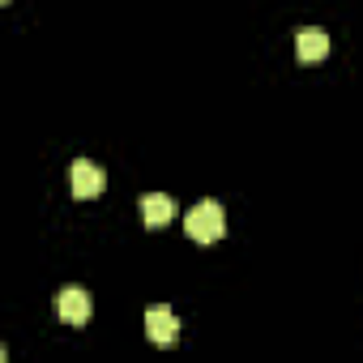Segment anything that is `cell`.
I'll return each instance as SVG.
<instances>
[{
    "label": "cell",
    "mask_w": 363,
    "mask_h": 363,
    "mask_svg": "<svg viewBox=\"0 0 363 363\" xmlns=\"http://www.w3.org/2000/svg\"><path fill=\"white\" fill-rule=\"evenodd\" d=\"M145 333H150V342H158V346H175V342H179V320H175V312H171V308H150V312H145Z\"/></svg>",
    "instance_id": "obj_4"
},
{
    "label": "cell",
    "mask_w": 363,
    "mask_h": 363,
    "mask_svg": "<svg viewBox=\"0 0 363 363\" xmlns=\"http://www.w3.org/2000/svg\"><path fill=\"white\" fill-rule=\"evenodd\" d=\"M56 312H60L65 325H86V320H90V295H86L82 286H65V291L56 295Z\"/></svg>",
    "instance_id": "obj_3"
},
{
    "label": "cell",
    "mask_w": 363,
    "mask_h": 363,
    "mask_svg": "<svg viewBox=\"0 0 363 363\" xmlns=\"http://www.w3.org/2000/svg\"><path fill=\"white\" fill-rule=\"evenodd\" d=\"M141 218H145V227H167L175 218V201L162 197V193H145L141 197Z\"/></svg>",
    "instance_id": "obj_6"
},
{
    "label": "cell",
    "mask_w": 363,
    "mask_h": 363,
    "mask_svg": "<svg viewBox=\"0 0 363 363\" xmlns=\"http://www.w3.org/2000/svg\"><path fill=\"white\" fill-rule=\"evenodd\" d=\"M103 184H107V175L94 167V162H73V171H69V189H73V197L77 201H94L99 193H103Z\"/></svg>",
    "instance_id": "obj_2"
},
{
    "label": "cell",
    "mask_w": 363,
    "mask_h": 363,
    "mask_svg": "<svg viewBox=\"0 0 363 363\" xmlns=\"http://www.w3.org/2000/svg\"><path fill=\"white\" fill-rule=\"evenodd\" d=\"M295 56H299L303 65L325 60V56H329V35H325V30H299V35H295Z\"/></svg>",
    "instance_id": "obj_5"
},
{
    "label": "cell",
    "mask_w": 363,
    "mask_h": 363,
    "mask_svg": "<svg viewBox=\"0 0 363 363\" xmlns=\"http://www.w3.org/2000/svg\"><path fill=\"white\" fill-rule=\"evenodd\" d=\"M184 231H189V240H197V244H214V240H223V231H227V214H223V206H218V201H197V206L184 214Z\"/></svg>",
    "instance_id": "obj_1"
}]
</instances>
